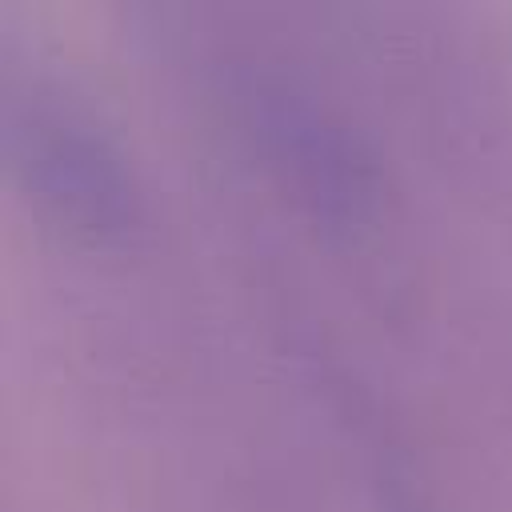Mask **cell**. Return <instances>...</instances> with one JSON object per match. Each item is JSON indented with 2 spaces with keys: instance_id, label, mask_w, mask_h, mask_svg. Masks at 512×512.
I'll use <instances>...</instances> for the list:
<instances>
[{
  "instance_id": "obj_1",
  "label": "cell",
  "mask_w": 512,
  "mask_h": 512,
  "mask_svg": "<svg viewBox=\"0 0 512 512\" xmlns=\"http://www.w3.org/2000/svg\"><path fill=\"white\" fill-rule=\"evenodd\" d=\"M20 164L36 196L76 232L116 240L136 224V188L120 152L88 120L36 108L20 128Z\"/></svg>"
}]
</instances>
